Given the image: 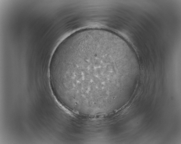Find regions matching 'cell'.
I'll use <instances>...</instances> for the list:
<instances>
[{"label": "cell", "instance_id": "cell-1", "mask_svg": "<svg viewBox=\"0 0 181 144\" xmlns=\"http://www.w3.org/2000/svg\"><path fill=\"white\" fill-rule=\"evenodd\" d=\"M139 72L126 43L111 31L97 29L81 31L63 40L49 67L51 82L65 102L94 109L115 99L117 89L133 84Z\"/></svg>", "mask_w": 181, "mask_h": 144}]
</instances>
